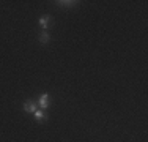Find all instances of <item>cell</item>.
<instances>
[{
	"mask_svg": "<svg viewBox=\"0 0 148 142\" xmlns=\"http://www.w3.org/2000/svg\"><path fill=\"white\" fill-rule=\"evenodd\" d=\"M49 106H51V98H49L47 93H43L40 97V101H38V109H41V111H44V109H47Z\"/></svg>",
	"mask_w": 148,
	"mask_h": 142,
	"instance_id": "1",
	"label": "cell"
},
{
	"mask_svg": "<svg viewBox=\"0 0 148 142\" xmlns=\"http://www.w3.org/2000/svg\"><path fill=\"white\" fill-rule=\"evenodd\" d=\"M36 109H38V103L35 101V99H27V101L24 103V111H25V112L33 114Z\"/></svg>",
	"mask_w": 148,
	"mask_h": 142,
	"instance_id": "2",
	"label": "cell"
},
{
	"mask_svg": "<svg viewBox=\"0 0 148 142\" xmlns=\"http://www.w3.org/2000/svg\"><path fill=\"white\" fill-rule=\"evenodd\" d=\"M33 117H35V120H36V122H43V120L46 119V114L41 111V109H36V111L33 112Z\"/></svg>",
	"mask_w": 148,
	"mask_h": 142,
	"instance_id": "3",
	"label": "cell"
},
{
	"mask_svg": "<svg viewBox=\"0 0 148 142\" xmlns=\"http://www.w3.org/2000/svg\"><path fill=\"white\" fill-rule=\"evenodd\" d=\"M49 22H51V16H47V14H46V16H43V17L40 19V26L43 27V28H47Z\"/></svg>",
	"mask_w": 148,
	"mask_h": 142,
	"instance_id": "4",
	"label": "cell"
},
{
	"mask_svg": "<svg viewBox=\"0 0 148 142\" xmlns=\"http://www.w3.org/2000/svg\"><path fill=\"white\" fill-rule=\"evenodd\" d=\"M40 41L43 43V44H46V43H49V41H51V35H49L47 32H43V33L40 35Z\"/></svg>",
	"mask_w": 148,
	"mask_h": 142,
	"instance_id": "5",
	"label": "cell"
},
{
	"mask_svg": "<svg viewBox=\"0 0 148 142\" xmlns=\"http://www.w3.org/2000/svg\"><path fill=\"white\" fill-rule=\"evenodd\" d=\"M57 3H58V5H62V6H76L79 2H73V0L69 2V0H65V2H57Z\"/></svg>",
	"mask_w": 148,
	"mask_h": 142,
	"instance_id": "6",
	"label": "cell"
}]
</instances>
